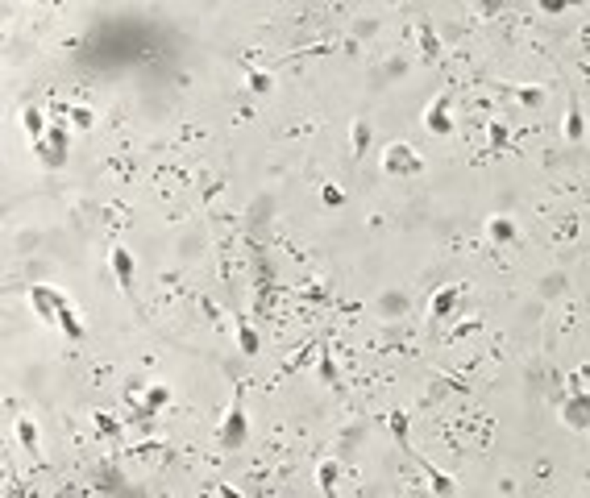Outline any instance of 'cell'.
<instances>
[{"label": "cell", "instance_id": "obj_1", "mask_svg": "<svg viewBox=\"0 0 590 498\" xmlns=\"http://www.w3.org/2000/svg\"><path fill=\"white\" fill-rule=\"evenodd\" d=\"M221 449L224 452H237L242 445H246V436H249V420H246V390L237 386L233 390V403H229V415L221 420Z\"/></svg>", "mask_w": 590, "mask_h": 498}, {"label": "cell", "instance_id": "obj_2", "mask_svg": "<svg viewBox=\"0 0 590 498\" xmlns=\"http://www.w3.org/2000/svg\"><path fill=\"white\" fill-rule=\"evenodd\" d=\"M383 166H387V175H416V170H424V158L408 142H391L383 154Z\"/></svg>", "mask_w": 590, "mask_h": 498}, {"label": "cell", "instance_id": "obj_3", "mask_svg": "<svg viewBox=\"0 0 590 498\" xmlns=\"http://www.w3.org/2000/svg\"><path fill=\"white\" fill-rule=\"evenodd\" d=\"M29 299H33L38 316H42V320H50V324L58 320V308L67 304V295H63V291H54V286H42V283L29 286Z\"/></svg>", "mask_w": 590, "mask_h": 498}, {"label": "cell", "instance_id": "obj_4", "mask_svg": "<svg viewBox=\"0 0 590 498\" xmlns=\"http://www.w3.org/2000/svg\"><path fill=\"white\" fill-rule=\"evenodd\" d=\"M449 100H453V95L441 92L437 100H433V108L424 113V129H428V133H441V138L453 133V125H449Z\"/></svg>", "mask_w": 590, "mask_h": 498}, {"label": "cell", "instance_id": "obj_5", "mask_svg": "<svg viewBox=\"0 0 590 498\" xmlns=\"http://www.w3.org/2000/svg\"><path fill=\"white\" fill-rule=\"evenodd\" d=\"M113 274H117V286L125 295H133V254L125 245H113Z\"/></svg>", "mask_w": 590, "mask_h": 498}, {"label": "cell", "instance_id": "obj_6", "mask_svg": "<svg viewBox=\"0 0 590 498\" xmlns=\"http://www.w3.org/2000/svg\"><path fill=\"white\" fill-rule=\"evenodd\" d=\"M17 440H21V449L29 452V461H33V465H46L42 445H38V427H33V420H17Z\"/></svg>", "mask_w": 590, "mask_h": 498}, {"label": "cell", "instance_id": "obj_7", "mask_svg": "<svg viewBox=\"0 0 590 498\" xmlns=\"http://www.w3.org/2000/svg\"><path fill=\"white\" fill-rule=\"evenodd\" d=\"M586 138V120H582V100L569 95V108H566V142H582Z\"/></svg>", "mask_w": 590, "mask_h": 498}, {"label": "cell", "instance_id": "obj_8", "mask_svg": "<svg viewBox=\"0 0 590 498\" xmlns=\"http://www.w3.org/2000/svg\"><path fill=\"white\" fill-rule=\"evenodd\" d=\"M457 299H462V291H457V286H441V291L433 295V320L449 316V311L457 308Z\"/></svg>", "mask_w": 590, "mask_h": 498}, {"label": "cell", "instance_id": "obj_9", "mask_svg": "<svg viewBox=\"0 0 590 498\" xmlns=\"http://www.w3.org/2000/svg\"><path fill=\"white\" fill-rule=\"evenodd\" d=\"M54 324L63 328V336H67V341H79V336H83V324L75 320L71 304H63V308H58V320H54Z\"/></svg>", "mask_w": 590, "mask_h": 498}, {"label": "cell", "instance_id": "obj_10", "mask_svg": "<svg viewBox=\"0 0 590 498\" xmlns=\"http://www.w3.org/2000/svg\"><path fill=\"white\" fill-rule=\"evenodd\" d=\"M416 461H420V470L428 474V482H433V490H437V494H453V490H457V482H453V477H445V474H437V465H428L424 457H416Z\"/></svg>", "mask_w": 590, "mask_h": 498}, {"label": "cell", "instance_id": "obj_11", "mask_svg": "<svg viewBox=\"0 0 590 498\" xmlns=\"http://www.w3.org/2000/svg\"><path fill=\"white\" fill-rule=\"evenodd\" d=\"M21 120H25V133H29V138H33V142H42V138H46V125H42V113H38V108H33V104H25Z\"/></svg>", "mask_w": 590, "mask_h": 498}, {"label": "cell", "instance_id": "obj_12", "mask_svg": "<svg viewBox=\"0 0 590 498\" xmlns=\"http://www.w3.org/2000/svg\"><path fill=\"white\" fill-rule=\"evenodd\" d=\"M237 345H242L246 357H258V332L249 328L246 320H237Z\"/></svg>", "mask_w": 590, "mask_h": 498}, {"label": "cell", "instance_id": "obj_13", "mask_svg": "<svg viewBox=\"0 0 590 498\" xmlns=\"http://www.w3.org/2000/svg\"><path fill=\"white\" fill-rule=\"evenodd\" d=\"M320 378L328 382V386H333V390H341V374H337V365H333V357H328V349H320Z\"/></svg>", "mask_w": 590, "mask_h": 498}, {"label": "cell", "instance_id": "obj_14", "mask_svg": "<svg viewBox=\"0 0 590 498\" xmlns=\"http://www.w3.org/2000/svg\"><path fill=\"white\" fill-rule=\"evenodd\" d=\"M487 233H491L495 241H512V237H516V224H512L507 216H495L491 224H487Z\"/></svg>", "mask_w": 590, "mask_h": 498}, {"label": "cell", "instance_id": "obj_15", "mask_svg": "<svg viewBox=\"0 0 590 498\" xmlns=\"http://www.w3.org/2000/svg\"><path fill=\"white\" fill-rule=\"evenodd\" d=\"M387 424H391L395 440H399V445L408 449V415H403V411H391V415H387Z\"/></svg>", "mask_w": 590, "mask_h": 498}, {"label": "cell", "instance_id": "obj_16", "mask_svg": "<svg viewBox=\"0 0 590 498\" xmlns=\"http://www.w3.org/2000/svg\"><path fill=\"white\" fill-rule=\"evenodd\" d=\"M420 46H424V54H428V58H433V63H437V58H441V42H437V33H433V29H428V25H424V33H420Z\"/></svg>", "mask_w": 590, "mask_h": 498}, {"label": "cell", "instance_id": "obj_17", "mask_svg": "<svg viewBox=\"0 0 590 498\" xmlns=\"http://www.w3.org/2000/svg\"><path fill=\"white\" fill-rule=\"evenodd\" d=\"M167 399H171V390H167V386H150V390H146V411H158Z\"/></svg>", "mask_w": 590, "mask_h": 498}, {"label": "cell", "instance_id": "obj_18", "mask_svg": "<svg viewBox=\"0 0 590 498\" xmlns=\"http://www.w3.org/2000/svg\"><path fill=\"white\" fill-rule=\"evenodd\" d=\"M366 145H370V125H353V154L362 158V154H366Z\"/></svg>", "mask_w": 590, "mask_h": 498}, {"label": "cell", "instance_id": "obj_19", "mask_svg": "<svg viewBox=\"0 0 590 498\" xmlns=\"http://www.w3.org/2000/svg\"><path fill=\"white\" fill-rule=\"evenodd\" d=\"M92 420H96V427L104 432V436H117V432H121V427H117V420H113L108 411H92Z\"/></svg>", "mask_w": 590, "mask_h": 498}, {"label": "cell", "instance_id": "obj_20", "mask_svg": "<svg viewBox=\"0 0 590 498\" xmlns=\"http://www.w3.org/2000/svg\"><path fill=\"white\" fill-rule=\"evenodd\" d=\"M569 4H582V0H537L541 13H566Z\"/></svg>", "mask_w": 590, "mask_h": 498}, {"label": "cell", "instance_id": "obj_21", "mask_svg": "<svg viewBox=\"0 0 590 498\" xmlns=\"http://www.w3.org/2000/svg\"><path fill=\"white\" fill-rule=\"evenodd\" d=\"M320 486H324V490H333V486H337V465H333V461H324V465H320Z\"/></svg>", "mask_w": 590, "mask_h": 498}, {"label": "cell", "instance_id": "obj_22", "mask_svg": "<svg viewBox=\"0 0 590 498\" xmlns=\"http://www.w3.org/2000/svg\"><path fill=\"white\" fill-rule=\"evenodd\" d=\"M71 120H75V129H92V113H88V108H71Z\"/></svg>", "mask_w": 590, "mask_h": 498}, {"label": "cell", "instance_id": "obj_23", "mask_svg": "<svg viewBox=\"0 0 590 498\" xmlns=\"http://www.w3.org/2000/svg\"><path fill=\"white\" fill-rule=\"evenodd\" d=\"M249 88H254V92H271V75L254 71V75H249Z\"/></svg>", "mask_w": 590, "mask_h": 498}, {"label": "cell", "instance_id": "obj_24", "mask_svg": "<svg viewBox=\"0 0 590 498\" xmlns=\"http://www.w3.org/2000/svg\"><path fill=\"white\" fill-rule=\"evenodd\" d=\"M519 100H524V104H541V100H544V88H519Z\"/></svg>", "mask_w": 590, "mask_h": 498}, {"label": "cell", "instance_id": "obj_25", "mask_svg": "<svg viewBox=\"0 0 590 498\" xmlns=\"http://www.w3.org/2000/svg\"><path fill=\"white\" fill-rule=\"evenodd\" d=\"M324 204H328V208H341V204H345L341 191H337V187H324Z\"/></svg>", "mask_w": 590, "mask_h": 498}]
</instances>
